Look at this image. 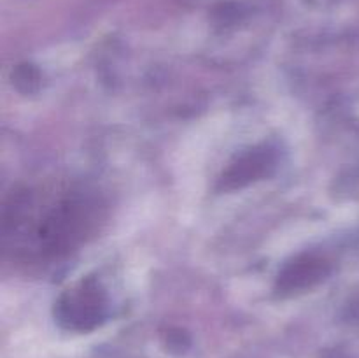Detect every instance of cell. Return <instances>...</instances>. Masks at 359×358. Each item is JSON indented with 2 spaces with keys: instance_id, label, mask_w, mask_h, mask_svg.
I'll return each instance as SVG.
<instances>
[{
  "instance_id": "7a4b0ae2",
  "label": "cell",
  "mask_w": 359,
  "mask_h": 358,
  "mask_svg": "<svg viewBox=\"0 0 359 358\" xmlns=\"http://www.w3.org/2000/svg\"><path fill=\"white\" fill-rule=\"evenodd\" d=\"M104 291L100 290L97 283L93 281H83L76 288L69 290L60 302V309L63 311L65 318H70L72 321H88L100 316L104 309Z\"/></svg>"
},
{
  "instance_id": "6da1fadb",
  "label": "cell",
  "mask_w": 359,
  "mask_h": 358,
  "mask_svg": "<svg viewBox=\"0 0 359 358\" xmlns=\"http://www.w3.org/2000/svg\"><path fill=\"white\" fill-rule=\"evenodd\" d=\"M14 221H28V246L37 251H58L65 249L74 239L79 237V228L86 225L84 202L77 199H49V206H28L27 218Z\"/></svg>"
}]
</instances>
